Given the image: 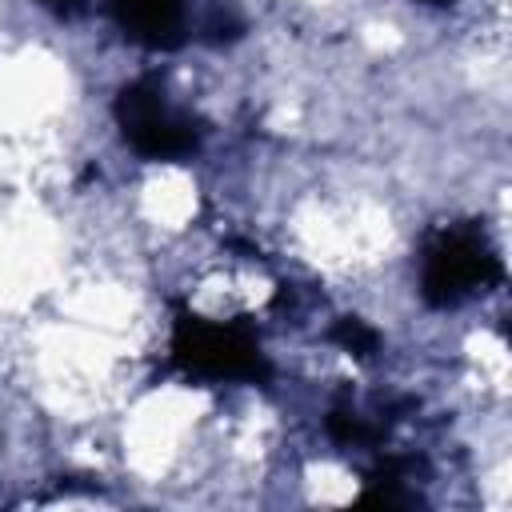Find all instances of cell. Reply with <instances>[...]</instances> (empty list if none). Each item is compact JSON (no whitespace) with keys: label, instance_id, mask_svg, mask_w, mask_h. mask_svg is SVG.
I'll return each instance as SVG.
<instances>
[{"label":"cell","instance_id":"obj_8","mask_svg":"<svg viewBox=\"0 0 512 512\" xmlns=\"http://www.w3.org/2000/svg\"><path fill=\"white\" fill-rule=\"evenodd\" d=\"M424 4H456V0H424Z\"/></svg>","mask_w":512,"mask_h":512},{"label":"cell","instance_id":"obj_3","mask_svg":"<svg viewBox=\"0 0 512 512\" xmlns=\"http://www.w3.org/2000/svg\"><path fill=\"white\" fill-rule=\"evenodd\" d=\"M112 116L124 144L144 160H184L200 148V124L168 100L156 76H136L120 84Z\"/></svg>","mask_w":512,"mask_h":512},{"label":"cell","instance_id":"obj_4","mask_svg":"<svg viewBox=\"0 0 512 512\" xmlns=\"http://www.w3.org/2000/svg\"><path fill=\"white\" fill-rule=\"evenodd\" d=\"M120 32L152 52H172L184 44V0H108Z\"/></svg>","mask_w":512,"mask_h":512},{"label":"cell","instance_id":"obj_2","mask_svg":"<svg viewBox=\"0 0 512 512\" xmlns=\"http://www.w3.org/2000/svg\"><path fill=\"white\" fill-rule=\"evenodd\" d=\"M504 280L496 244L480 220H444L420 244V296L428 308H456Z\"/></svg>","mask_w":512,"mask_h":512},{"label":"cell","instance_id":"obj_5","mask_svg":"<svg viewBox=\"0 0 512 512\" xmlns=\"http://www.w3.org/2000/svg\"><path fill=\"white\" fill-rule=\"evenodd\" d=\"M392 420H396V416H384V412H380V416H368V412H360L356 404L340 400V404L328 408L324 428H328V436H332L340 448H380Z\"/></svg>","mask_w":512,"mask_h":512},{"label":"cell","instance_id":"obj_1","mask_svg":"<svg viewBox=\"0 0 512 512\" xmlns=\"http://www.w3.org/2000/svg\"><path fill=\"white\" fill-rule=\"evenodd\" d=\"M168 364L192 380H212V384H264L272 376L260 332L252 328L248 316L208 320L184 304H176L172 316Z\"/></svg>","mask_w":512,"mask_h":512},{"label":"cell","instance_id":"obj_6","mask_svg":"<svg viewBox=\"0 0 512 512\" xmlns=\"http://www.w3.org/2000/svg\"><path fill=\"white\" fill-rule=\"evenodd\" d=\"M332 340H336L344 352L360 356V360L376 356V348H380V332H376L372 324H364L360 316H340V320L332 324Z\"/></svg>","mask_w":512,"mask_h":512},{"label":"cell","instance_id":"obj_7","mask_svg":"<svg viewBox=\"0 0 512 512\" xmlns=\"http://www.w3.org/2000/svg\"><path fill=\"white\" fill-rule=\"evenodd\" d=\"M40 8H48L52 16H60V20H72V16H80L84 12V0H36Z\"/></svg>","mask_w":512,"mask_h":512}]
</instances>
